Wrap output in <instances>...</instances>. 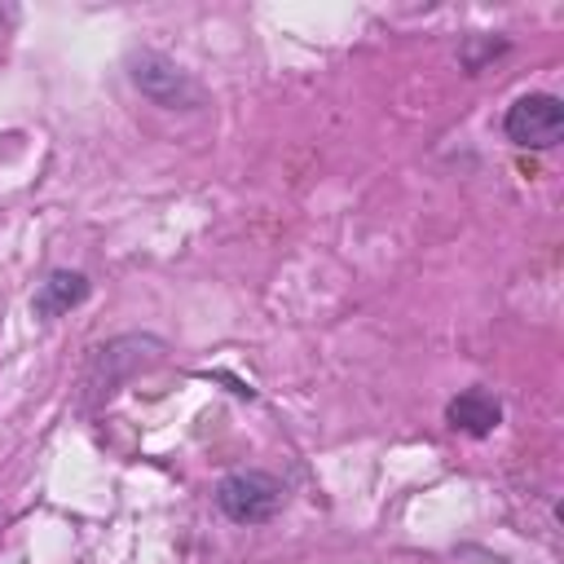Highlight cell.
I'll return each instance as SVG.
<instances>
[{
    "mask_svg": "<svg viewBox=\"0 0 564 564\" xmlns=\"http://www.w3.org/2000/svg\"><path fill=\"white\" fill-rule=\"evenodd\" d=\"M216 502H220V511H225L229 520H238V524H260V520H269V516L278 511L282 489H278V480L264 476V471H238V476H225V480H220Z\"/></svg>",
    "mask_w": 564,
    "mask_h": 564,
    "instance_id": "1",
    "label": "cell"
},
{
    "mask_svg": "<svg viewBox=\"0 0 564 564\" xmlns=\"http://www.w3.org/2000/svg\"><path fill=\"white\" fill-rule=\"evenodd\" d=\"M507 137L516 145H533V150H546L564 137V106L546 93H529L520 97L511 110H507Z\"/></svg>",
    "mask_w": 564,
    "mask_h": 564,
    "instance_id": "2",
    "label": "cell"
},
{
    "mask_svg": "<svg viewBox=\"0 0 564 564\" xmlns=\"http://www.w3.org/2000/svg\"><path fill=\"white\" fill-rule=\"evenodd\" d=\"M132 79H137V88H141L145 97H154V101H163V106H185V101L198 97V88L189 84V75H185L172 57H163V53H141V57H132Z\"/></svg>",
    "mask_w": 564,
    "mask_h": 564,
    "instance_id": "3",
    "label": "cell"
},
{
    "mask_svg": "<svg viewBox=\"0 0 564 564\" xmlns=\"http://www.w3.org/2000/svg\"><path fill=\"white\" fill-rule=\"evenodd\" d=\"M84 295H88L84 273H66V269H57V273H48V278L40 282V291H35V313H40V317L70 313Z\"/></svg>",
    "mask_w": 564,
    "mask_h": 564,
    "instance_id": "4",
    "label": "cell"
},
{
    "mask_svg": "<svg viewBox=\"0 0 564 564\" xmlns=\"http://www.w3.org/2000/svg\"><path fill=\"white\" fill-rule=\"evenodd\" d=\"M449 423L454 427H463V432H471V436H485V432H494L498 427V419H502V410H498V401L494 397H485V392H463V397H454L449 401Z\"/></svg>",
    "mask_w": 564,
    "mask_h": 564,
    "instance_id": "5",
    "label": "cell"
}]
</instances>
